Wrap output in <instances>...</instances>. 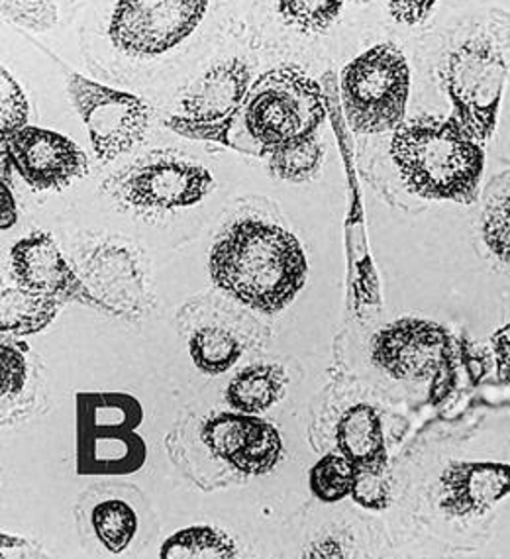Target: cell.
Here are the masks:
<instances>
[{
  "label": "cell",
  "instance_id": "7",
  "mask_svg": "<svg viewBox=\"0 0 510 559\" xmlns=\"http://www.w3.org/2000/svg\"><path fill=\"white\" fill-rule=\"evenodd\" d=\"M212 185V174L203 165L174 152H154L116 175L110 189L135 211L162 213L201 203Z\"/></svg>",
  "mask_w": 510,
  "mask_h": 559
},
{
  "label": "cell",
  "instance_id": "24",
  "mask_svg": "<svg viewBox=\"0 0 510 559\" xmlns=\"http://www.w3.org/2000/svg\"><path fill=\"white\" fill-rule=\"evenodd\" d=\"M482 230L493 255L510 265V187L493 189L483 211Z\"/></svg>",
  "mask_w": 510,
  "mask_h": 559
},
{
  "label": "cell",
  "instance_id": "26",
  "mask_svg": "<svg viewBox=\"0 0 510 559\" xmlns=\"http://www.w3.org/2000/svg\"><path fill=\"white\" fill-rule=\"evenodd\" d=\"M393 483L386 463H367L356 465L352 497L367 511H386L391 504Z\"/></svg>",
  "mask_w": 510,
  "mask_h": 559
},
{
  "label": "cell",
  "instance_id": "30",
  "mask_svg": "<svg viewBox=\"0 0 510 559\" xmlns=\"http://www.w3.org/2000/svg\"><path fill=\"white\" fill-rule=\"evenodd\" d=\"M462 361L465 366L467 376L472 379L473 385H477L482 381L483 377L487 376L489 366H491V359L489 354L483 349L482 346H477L472 340H462Z\"/></svg>",
  "mask_w": 510,
  "mask_h": 559
},
{
  "label": "cell",
  "instance_id": "32",
  "mask_svg": "<svg viewBox=\"0 0 510 559\" xmlns=\"http://www.w3.org/2000/svg\"><path fill=\"white\" fill-rule=\"evenodd\" d=\"M493 349H495V364H497L499 379L502 383L510 385V324L495 332Z\"/></svg>",
  "mask_w": 510,
  "mask_h": 559
},
{
  "label": "cell",
  "instance_id": "10",
  "mask_svg": "<svg viewBox=\"0 0 510 559\" xmlns=\"http://www.w3.org/2000/svg\"><path fill=\"white\" fill-rule=\"evenodd\" d=\"M452 352V336L440 324L401 319L377 332L371 361L396 381H426L432 379L443 357Z\"/></svg>",
  "mask_w": 510,
  "mask_h": 559
},
{
  "label": "cell",
  "instance_id": "29",
  "mask_svg": "<svg viewBox=\"0 0 510 559\" xmlns=\"http://www.w3.org/2000/svg\"><path fill=\"white\" fill-rule=\"evenodd\" d=\"M438 0H389L391 16L405 26H414L426 20Z\"/></svg>",
  "mask_w": 510,
  "mask_h": 559
},
{
  "label": "cell",
  "instance_id": "23",
  "mask_svg": "<svg viewBox=\"0 0 510 559\" xmlns=\"http://www.w3.org/2000/svg\"><path fill=\"white\" fill-rule=\"evenodd\" d=\"M356 465L342 453H328L310 469L308 485L318 501L334 504L352 495Z\"/></svg>",
  "mask_w": 510,
  "mask_h": 559
},
{
  "label": "cell",
  "instance_id": "21",
  "mask_svg": "<svg viewBox=\"0 0 510 559\" xmlns=\"http://www.w3.org/2000/svg\"><path fill=\"white\" fill-rule=\"evenodd\" d=\"M189 352L193 357L194 366L199 367L203 373L221 376L240 359L244 346L240 340L228 330L206 326V329L197 330L191 336Z\"/></svg>",
  "mask_w": 510,
  "mask_h": 559
},
{
  "label": "cell",
  "instance_id": "5",
  "mask_svg": "<svg viewBox=\"0 0 510 559\" xmlns=\"http://www.w3.org/2000/svg\"><path fill=\"white\" fill-rule=\"evenodd\" d=\"M342 105L357 134H383L403 122L411 93V69L393 44H379L349 61L340 79Z\"/></svg>",
  "mask_w": 510,
  "mask_h": 559
},
{
  "label": "cell",
  "instance_id": "12",
  "mask_svg": "<svg viewBox=\"0 0 510 559\" xmlns=\"http://www.w3.org/2000/svg\"><path fill=\"white\" fill-rule=\"evenodd\" d=\"M201 438L214 457L246 475L273 472L283 455L280 430L256 415L238 411L211 416Z\"/></svg>",
  "mask_w": 510,
  "mask_h": 559
},
{
  "label": "cell",
  "instance_id": "20",
  "mask_svg": "<svg viewBox=\"0 0 510 559\" xmlns=\"http://www.w3.org/2000/svg\"><path fill=\"white\" fill-rule=\"evenodd\" d=\"M324 159V145L318 134L305 135L281 145L268 155L271 174L290 183H303L318 174Z\"/></svg>",
  "mask_w": 510,
  "mask_h": 559
},
{
  "label": "cell",
  "instance_id": "15",
  "mask_svg": "<svg viewBox=\"0 0 510 559\" xmlns=\"http://www.w3.org/2000/svg\"><path fill=\"white\" fill-rule=\"evenodd\" d=\"M251 71L241 59H226L206 69L181 97L185 120L216 124L240 112L250 93Z\"/></svg>",
  "mask_w": 510,
  "mask_h": 559
},
{
  "label": "cell",
  "instance_id": "9",
  "mask_svg": "<svg viewBox=\"0 0 510 559\" xmlns=\"http://www.w3.org/2000/svg\"><path fill=\"white\" fill-rule=\"evenodd\" d=\"M209 0H118L108 36L134 58H155L179 46L203 22Z\"/></svg>",
  "mask_w": 510,
  "mask_h": 559
},
{
  "label": "cell",
  "instance_id": "1",
  "mask_svg": "<svg viewBox=\"0 0 510 559\" xmlns=\"http://www.w3.org/2000/svg\"><path fill=\"white\" fill-rule=\"evenodd\" d=\"M211 277L232 299L265 314L289 307L307 281L299 240L277 224L244 218L222 234L211 251Z\"/></svg>",
  "mask_w": 510,
  "mask_h": 559
},
{
  "label": "cell",
  "instance_id": "25",
  "mask_svg": "<svg viewBox=\"0 0 510 559\" xmlns=\"http://www.w3.org/2000/svg\"><path fill=\"white\" fill-rule=\"evenodd\" d=\"M344 0H280L281 19L300 32H324L334 24Z\"/></svg>",
  "mask_w": 510,
  "mask_h": 559
},
{
  "label": "cell",
  "instance_id": "27",
  "mask_svg": "<svg viewBox=\"0 0 510 559\" xmlns=\"http://www.w3.org/2000/svg\"><path fill=\"white\" fill-rule=\"evenodd\" d=\"M28 126V100L20 88L16 79L2 69V115H0V135L2 140L16 134Z\"/></svg>",
  "mask_w": 510,
  "mask_h": 559
},
{
  "label": "cell",
  "instance_id": "4",
  "mask_svg": "<svg viewBox=\"0 0 510 559\" xmlns=\"http://www.w3.org/2000/svg\"><path fill=\"white\" fill-rule=\"evenodd\" d=\"M144 423L140 401L126 393H79V475H130L147 460V445L138 435Z\"/></svg>",
  "mask_w": 510,
  "mask_h": 559
},
{
  "label": "cell",
  "instance_id": "8",
  "mask_svg": "<svg viewBox=\"0 0 510 559\" xmlns=\"http://www.w3.org/2000/svg\"><path fill=\"white\" fill-rule=\"evenodd\" d=\"M68 87L100 162H115L144 140L152 120V108L144 98L98 85L78 73L69 75Z\"/></svg>",
  "mask_w": 510,
  "mask_h": 559
},
{
  "label": "cell",
  "instance_id": "31",
  "mask_svg": "<svg viewBox=\"0 0 510 559\" xmlns=\"http://www.w3.org/2000/svg\"><path fill=\"white\" fill-rule=\"evenodd\" d=\"M455 386V356L448 354L442 364L436 369L430 386V401L434 405H440L446 396L450 395Z\"/></svg>",
  "mask_w": 510,
  "mask_h": 559
},
{
  "label": "cell",
  "instance_id": "16",
  "mask_svg": "<svg viewBox=\"0 0 510 559\" xmlns=\"http://www.w3.org/2000/svg\"><path fill=\"white\" fill-rule=\"evenodd\" d=\"M336 445L337 452L354 465L386 463V435L376 408L369 405L347 408L337 420Z\"/></svg>",
  "mask_w": 510,
  "mask_h": 559
},
{
  "label": "cell",
  "instance_id": "19",
  "mask_svg": "<svg viewBox=\"0 0 510 559\" xmlns=\"http://www.w3.org/2000/svg\"><path fill=\"white\" fill-rule=\"evenodd\" d=\"M159 556L167 559H228L238 556V548L226 532L216 531L212 526H191L169 536Z\"/></svg>",
  "mask_w": 510,
  "mask_h": 559
},
{
  "label": "cell",
  "instance_id": "28",
  "mask_svg": "<svg viewBox=\"0 0 510 559\" xmlns=\"http://www.w3.org/2000/svg\"><path fill=\"white\" fill-rule=\"evenodd\" d=\"M0 367H2V395L16 396L26 385L28 367L24 354L16 347L2 342L0 346Z\"/></svg>",
  "mask_w": 510,
  "mask_h": 559
},
{
  "label": "cell",
  "instance_id": "11",
  "mask_svg": "<svg viewBox=\"0 0 510 559\" xmlns=\"http://www.w3.org/2000/svg\"><path fill=\"white\" fill-rule=\"evenodd\" d=\"M14 169L36 191H61L87 175V155L73 140L46 128L24 126L2 140Z\"/></svg>",
  "mask_w": 510,
  "mask_h": 559
},
{
  "label": "cell",
  "instance_id": "3",
  "mask_svg": "<svg viewBox=\"0 0 510 559\" xmlns=\"http://www.w3.org/2000/svg\"><path fill=\"white\" fill-rule=\"evenodd\" d=\"M324 118L322 88L299 66L263 73L251 85L241 107L244 130L256 144V152L265 157L293 140L317 134Z\"/></svg>",
  "mask_w": 510,
  "mask_h": 559
},
{
  "label": "cell",
  "instance_id": "13",
  "mask_svg": "<svg viewBox=\"0 0 510 559\" xmlns=\"http://www.w3.org/2000/svg\"><path fill=\"white\" fill-rule=\"evenodd\" d=\"M12 277L22 289L56 302L79 300L98 307L93 293L63 260L56 241L46 231H34L10 250Z\"/></svg>",
  "mask_w": 510,
  "mask_h": 559
},
{
  "label": "cell",
  "instance_id": "6",
  "mask_svg": "<svg viewBox=\"0 0 510 559\" xmlns=\"http://www.w3.org/2000/svg\"><path fill=\"white\" fill-rule=\"evenodd\" d=\"M509 73L507 53L487 38L465 39L440 68L452 116L479 144L489 142L497 128Z\"/></svg>",
  "mask_w": 510,
  "mask_h": 559
},
{
  "label": "cell",
  "instance_id": "18",
  "mask_svg": "<svg viewBox=\"0 0 510 559\" xmlns=\"http://www.w3.org/2000/svg\"><path fill=\"white\" fill-rule=\"evenodd\" d=\"M58 310L56 300L39 297L22 287L4 289L0 302V330L19 336L38 334L51 324Z\"/></svg>",
  "mask_w": 510,
  "mask_h": 559
},
{
  "label": "cell",
  "instance_id": "17",
  "mask_svg": "<svg viewBox=\"0 0 510 559\" xmlns=\"http://www.w3.org/2000/svg\"><path fill=\"white\" fill-rule=\"evenodd\" d=\"M287 383L289 377L277 364H253L232 379L224 396L234 411L261 415L280 403Z\"/></svg>",
  "mask_w": 510,
  "mask_h": 559
},
{
  "label": "cell",
  "instance_id": "2",
  "mask_svg": "<svg viewBox=\"0 0 510 559\" xmlns=\"http://www.w3.org/2000/svg\"><path fill=\"white\" fill-rule=\"evenodd\" d=\"M391 157L413 194L473 204L479 197L485 150L455 116H418L396 126Z\"/></svg>",
  "mask_w": 510,
  "mask_h": 559
},
{
  "label": "cell",
  "instance_id": "33",
  "mask_svg": "<svg viewBox=\"0 0 510 559\" xmlns=\"http://www.w3.org/2000/svg\"><path fill=\"white\" fill-rule=\"evenodd\" d=\"M16 223V204L10 193L9 185L2 181V230H9Z\"/></svg>",
  "mask_w": 510,
  "mask_h": 559
},
{
  "label": "cell",
  "instance_id": "22",
  "mask_svg": "<svg viewBox=\"0 0 510 559\" xmlns=\"http://www.w3.org/2000/svg\"><path fill=\"white\" fill-rule=\"evenodd\" d=\"M91 521L98 542L110 554H122L138 532V514L134 509L128 502L116 499L97 504Z\"/></svg>",
  "mask_w": 510,
  "mask_h": 559
},
{
  "label": "cell",
  "instance_id": "14",
  "mask_svg": "<svg viewBox=\"0 0 510 559\" xmlns=\"http://www.w3.org/2000/svg\"><path fill=\"white\" fill-rule=\"evenodd\" d=\"M509 495V463L452 462L440 475V509L452 519L483 516Z\"/></svg>",
  "mask_w": 510,
  "mask_h": 559
}]
</instances>
